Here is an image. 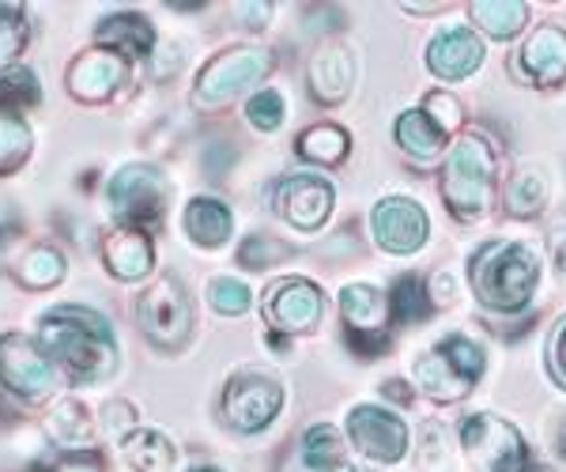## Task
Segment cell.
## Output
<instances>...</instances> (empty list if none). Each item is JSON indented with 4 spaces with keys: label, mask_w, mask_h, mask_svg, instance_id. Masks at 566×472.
<instances>
[{
    "label": "cell",
    "mask_w": 566,
    "mask_h": 472,
    "mask_svg": "<svg viewBox=\"0 0 566 472\" xmlns=\"http://www.w3.org/2000/svg\"><path fill=\"white\" fill-rule=\"evenodd\" d=\"M39 344L80 386L103 382L117 370L114 329L103 314L87 311V306H57L45 314L39 325Z\"/></svg>",
    "instance_id": "1"
},
{
    "label": "cell",
    "mask_w": 566,
    "mask_h": 472,
    "mask_svg": "<svg viewBox=\"0 0 566 472\" xmlns=\"http://www.w3.org/2000/svg\"><path fill=\"white\" fill-rule=\"evenodd\" d=\"M469 280L488 311L517 314L536 292L541 261L525 242H491L469 261Z\"/></svg>",
    "instance_id": "2"
},
{
    "label": "cell",
    "mask_w": 566,
    "mask_h": 472,
    "mask_svg": "<svg viewBox=\"0 0 566 472\" xmlns=\"http://www.w3.org/2000/svg\"><path fill=\"white\" fill-rule=\"evenodd\" d=\"M442 201L461 223H483L495 208V156L480 133L453 140L442 162Z\"/></svg>",
    "instance_id": "3"
},
{
    "label": "cell",
    "mask_w": 566,
    "mask_h": 472,
    "mask_svg": "<svg viewBox=\"0 0 566 472\" xmlns=\"http://www.w3.org/2000/svg\"><path fill=\"white\" fill-rule=\"evenodd\" d=\"M136 322H140V333L155 348H186L189 333H193V303H189V292L181 287V280L170 276V272L151 280L144 287V295L136 298Z\"/></svg>",
    "instance_id": "4"
},
{
    "label": "cell",
    "mask_w": 566,
    "mask_h": 472,
    "mask_svg": "<svg viewBox=\"0 0 566 472\" xmlns=\"http://www.w3.org/2000/svg\"><path fill=\"white\" fill-rule=\"evenodd\" d=\"M283 408V382L261 367L234 370L219 397V416L231 431L253 434L264 431Z\"/></svg>",
    "instance_id": "5"
},
{
    "label": "cell",
    "mask_w": 566,
    "mask_h": 472,
    "mask_svg": "<svg viewBox=\"0 0 566 472\" xmlns=\"http://www.w3.org/2000/svg\"><path fill=\"white\" fill-rule=\"evenodd\" d=\"M57 389L53 359L23 333H4L0 337V397L15 405H42Z\"/></svg>",
    "instance_id": "6"
},
{
    "label": "cell",
    "mask_w": 566,
    "mask_h": 472,
    "mask_svg": "<svg viewBox=\"0 0 566 472\" xmlns=\"http://www.w3.org/2000/svg\"><path fill=\"white\" fill-rule=\"evenodd\" d=\"M272 69V53L264 45H231V50L216 53L205 65V72L197 76L193 98L205 111L227 106L231 98H239L242 91H250L258 80L269 76Z\"/></svg>",
    "instance_id": "7"
},
{
    "label": "cell",
    "mask_w": 566,
    "mask_h": 472,
    "mask_svg": "<svg viewBox=\"0 0 566 472\" xmlns=\"http://www.w3.org/2000/svg\"><path fill=\"white\" fill-rule=\"evenodd\" d=\"M167 178L151 162H129L109 178V212L122 227H155L167 212Z\"/></svg>",
    "instance_id": "8"
},
{
    "label": "cell",
    "mask_w": 566,
    "mask_h": 472,
    "mask_svg": "<svg viewBox=\"0 0 566 472\" xmlns=\"http://www.w3.org/2000/svg\"><path fill=\"white\" fill-rule=\"evenodd\" d=\"M461 450L476 472H522L528 465V447L514 423L491 412H476L461 420Z\"/></svg>",
    "instance_id": "9"
},
{
    "label": "cell",
    "mask_w": 566,
    "mask_h": 472,
    "mask_svg": "<svg viewBox=\"0 0 566 472\" xmlns=\"http://www.w3.org/2000/svg\"><path fill=\"white\" fill-rule=\"evenodd\" d=\"M370 234L392 258H408V253H419L427 247L431 220H427L423 204L412 201V197H381L370 212Z\"/></svg>",
    "instance_id": "10"
},
{
    "label": "cell",
    "mask_w": 566,
    "mask_h": 472,
    "mask_svg": "<svg viewBox=\"0 0 566 472\" xmlns=\"http://www.w3.org/2000/svg\"><path fill=\"white\" fill-rule=\"evenodd\" d=\"M348 439L367 461L397 465L408 453V423L378 405H355L348 412Z\"/></svg>",
    "instance_id": "11"
},
{
    "label": "cell",
    "mask_w": 566,
    "mask_h": 472,
    "mask_svg": "<svg viewBox=\"0 0 566 472\" xmlns=\"http://www.w3.org/2000/svg\"><path fill=\"white\" fill-rule=\"evenodd\" d=\"M125 76H129V57H122V53L95 42L69 65L65 87L76 103H106V98L117 95Z\"/></svg>",
    "instance_id": "12"
},
{
    "label": "cell",
    "mask_w": 566,
    "mask_h": 472,
    "mask_svg": "<svg viewBox=\"0 0 566 472\" xmlns=\"http://www.w3.org/2000/svg\"><path fill=\"white\" fill-rule=\"evenodd\" d=\"M322 306L325 298L317 292V284H310L306 276H287L264 298V317H269V325L283 333V337H298V333L317 329Z\"/></svg>",
    "instance_id": "13"
},
{
    "label": "cell",
    "mask_w": 566,
    "mask_h": 472,
    "mask_svg": "<svg viewBox=\"0 0 566 472\" xmlns=\"http://www.w3.org/2000/svg\"><path fill=\"white\" fill-rule=\"evenodd\" d=\"M336 204L333 186L322 175H287L276 186V212L295 231H317L328 223Z\"/></svg>",
    "instance_id": "14"
},
{
    "label": "cell",
    "mask_w": 566,
    "mask_h": 472,
    "mask_svg": "<svg viewBox=\"0 0 566 472\" xmlns=\"http://www.w3.org/2000/svg\"><path fill=\"white\" fill-rule=\"evenodd\" d=\"M517 80L533 87H559L566 80V27L544 23L522 42L514 57Z\"/></svg>",
    "instance_id": "15"
},
{
    "label": "cell",
    "mask_w": 566,
    "mask_h": 472,
    "mask_svg": "<svg viewBox=\"0 0 566 472\" xmlns=\"http://www.w3.org/2000/svg\"><path fill=\"white\" fill-rule=\"evenodd\" d=\"M480 65H483V39L464 23L438 31L431 45H427V69L438 80H450V84L453 80H469Z\"/></svg>",
    "instance_id": "16"
},
{
    "label": "cell",
    "mask_w": 566,
    "mask_h": 472,
    "mask_svg": "<svg viewBox=\"0 0 566 472\" xmlns=\"http://www.w3.org/2000/svg\"><path fill=\"white\" fill-rule=\"evenodd\" d=\"M310 95L322 106H336L352 95L355 84V57L344 42H328L310 61Z\"/></svg>",
    "instance_id": "17"
},
{
    "label": "cell",
    "mask_w": 566,
    "mask_h": 472,
    "mask_svg": "<svg viewBox=\"0 0 566 472\" xmlns=\"http://www.w3.org/2000/svg\"><path fill=\"white\" fill-rule=\"evenodd\" d=\"M103 265L109 269V276L117 280H148L155 269V250L148 231L140 227H117L103 239Z\"/></svg>",
    "instance_id": "18"
},
{
    "label": "cell",
    "mask_w": 566,
    "mask_h": 472,
    "mask_svg": "<svg viewBox=\"0 0 566 472\" xmlns=\"http://www.w3.org/2000/svg\"><path fill=\"white\" fill-rule=\"evenodd\" d=\"M389 298L370 284H348L340 292V317L348 325V333L359 337H374V333H386V317H389Z\"/></svg>",
    "instance_id": "19"
},
{
    "label": "cell",
    "mask_w": 566,
    "mask_h": 472,
    "mask_svg": "<svg viewBox=\"0 0 566 472\" xmlns=\"http://www.w3.org/2000/svg\"><path fill=\"white\" fill-rule=\"evenodd\" d=\"M181 227H186L189 242H197L200 250H216L231 239L234 216H231V208L223 201H216V197H193V201L186 204V220H181Z\"/></svg>",
    "instance_id": "20"
},
{
    "label": "cell",
    "mask_w": 566,
    "mask_h": 472,
    "mask_svg": "<svg viewBox=\"0 0 566 472\" xmlns=\"http://www.w3.org/2000/svg\"><path fill=\"white\" fill-rule=\"evenodd\" d=\"M95 39L122 57H144L155 45V27L140 12H114L95 27Z\"/></svg>",
    "instance_id": "21"
},
{
    "label": "cell",
    "mask_w": 566,
    "mask_h": 472,
    "mask_svg": "<svg viewBox=\"0 0 566 472\" xmlns=\"http://www.w3.org/2000/svg\"><path fill=\"white\" fill-rule=\"evenodd\" d=\"M416 382L423 389L431 401L438 405H453V401H464V394H469L476 382H469V378L461 375L458 367H453L450 359L442 356L438 348L423 352V356L416 359Z\"/></svg>",
    "instance_id": "22"
},
{
    "label": "cell",
    "mask_w": 566,
    "mask_h": 472,
    "mask_svg": "<svg viewBox=\"0 0 566 472\" xmlns=\"http://www.w3.org/2000/svg\"><path fill=\"white\" fill-rule=\"evenodd\" d=\"M42 428L50 434V442L65 447V453L91 450V442H95V420L80 401H57L45 412Z\"/></svg>",
    "instance_id": "23"
},
{
    "label": "cell",
    "mask_w": 566,
    "mask_h": 472,
    "mask_svg": "<svg viewBox=\"0 0 566 472\" xmlns=\"http://www.w3.org/2000/svg\"><path fill=\"white\" fill-rule=\"evenodd\" d=\"M469 15L488 39H514L528 23V4L525 0H476L469 4Z\"/></svg>",
    "instance_id": "24"
},
{
    "label": "cell",
    "mask_w": 566,
    "mask_h": 472,
    "mask_svg": "<svg viewBox=\"0 0 566 472\" xmlns=\"http://www.w3.org/2000/svg\"><path fill=\"white\" fill-rule=\"evenodd\" d=\"M122 453L136 472H170L178 461L175 442L151 428H140V431H133L129 439H122Z\"/></svg>",
    "instance_id": "25"
},
{
    "label": "cell",
    "mask_w": 566,
    "mask_h": 472,
    "mask_svg": "<svg viewBox=\"0 0 566 472\" xmlns=\"http://www.w3.org/2000/svg\"><path fill=\"white\" fill-rule=\"evenodd\" d=\"M348 148H352V136L348 129L333 122H322V125H310V129L295 140V151L303 156L306 162H322V167H336V162L348 159Z\"/></svg>",
    "instance_id": "26"
},
{
    "label": "cell",
    "mask_w": 566,
    "mask_h": 472,
    "mask_svg": "<svg viewBox=\"0 0 566 472\" xmlns=\"http://www.w3.org/2000/svg\"><path fill=\"white\" fill-rule=\"evenodd\" d=\"M397 144L408 151L416 162H431L438 151H442V144H446V133L438 129V125L427 117L423 111H408V114H400L397 117Z\"/></svg>",
    "instance_id": "27"
},
{
    "label": "cell",
    "mask_w": 566,
    "mask_h": 472,
    "mask_svg": "<svg viewBox=\"0 0 566 472\" xmlns=\"http://www.w3.org/2000/svg\"><path fill=\"white\" fill-rule=\"evenodd\" d=\"M303 469L306 472H344L348 469V453H344V439L328 423H314L303 434Z\"/></svg>",
    "instance_id": "28"
},
{
    "label": "cell",
    "mask_w": 566,
    "mask_h": 472,
    "mask_svg": "<svg viewBox=\"0 0 566 472\" xmlns=\"http://www.w3.org/2000/svg\"><path fill=\"white\" fill-rule=\"evenodd\" d=\"M544 204H547V178L536 167L517 170L506 186V212L517 216V220H533Z\"/></svg>",
    "instance_id": "29"
},
{
    "label": "cell",
    "mask_w": 566,
    "mask_h": 472,
    "mask_svg": "<svg viewBox=\"0 0 566 472\" xmlns=\"http://www.w3.org/2000/svg\"><path fill=\"white\" fill-rule=\"evenodd\" d=\"M65 269H69V261H65V253H61V250L34 247V250H27L23 258H20V265H15V276H20L27 287H34V292H45V287L61 284Z\"/></svg>",
    "instance_id": "30"
},
{
    "label": "cell",
    "mask_w": 566,
    "mask_h": 472,
    "mask_svg": "<svg viewBox=\"0 0 566 472\" xmlns=\"http://www.w3.org/2000/svg\"><path fill=\"white\" fill-rule=\"evenodd\" d=\"M392 314H397L405 325L427 322V317L434 314V298H431V287H427L423 276H416V272L397 276V284H392Z\"/></svg>",
    "instance_id": "31"
},
{
    "label": "cell",
    "mask_w": 566,
    "mask_h": 472,
    "mask_svg": "<svg viewBox=\"0 0 566 472\" xmlns=\"http://www.w3.org/2000/svg\"><path fill=\"white\" fill-rule=\"evenodd\" d=\"M39 103H42V84L31 69L12 65L0 72V106H4L8 114L31 111V106H39Z\"/></svg>",
    "instance_id": "32"
},
{
    "label": "cell",
    "mask_w": 566,
    "mask_h": 472,
    "mask_svg": "<svg viewBox=\"0 0 566 472\" xmlns=\"http://www.w3.org/2000/svg\"><path fill=\"white\" fill-rule=\"evenodd\" d=\"M31 148H34L31 129L23 122H15V117L0 114V175L20 170L27 156H31Z\"/></svg>",
    "instance_id": "33"
},
{
    "label": "cell",
    "mask_w": 566,
    "mask_h": 472,
    "mask_svg": "<svg viewBox=\"0 0 566 472\" xmlns=\"http://www.w3.org/2000/svg\"><path fill=\"white\" fill-rule=\"evenodd\" d=\"M434 348L442 352V356L450 359L453 367L469 378V382H480V375L488 370V356H483V348L472 337H464V333H450V337H442Z\"/></svg>",
    "instance_id": "34"
},
{
    "label": "cell",
    "mask_w": 566,
    "mask_h": 472,
    "mask_svg": "<svg viewBox=\"0 0 566 472\" xmlns=\"http://www.w3.org/2000/svg\"><path fill=\"white\" fill-rule=\"evenodd\" d=\"M205 295H208V306H212L219 317H242L253 303L250 287L234 276H216Z\"/></svg>",
    "instance_id": "35"
},
{
    "label": "cell",
    "mask_w": 566,
    "mask_h": 472,
    "mask_svg": "<svg viewBox=\"0 0 566 472\" xmlns=\"http://www.w3.org/2000/svg\"><path fill=\"white\" fill-rule=\"evenodd\" d=\"M27 45V20L20 4H0V72L12 69V61L20 57Z\"/></svg>",
    "instance_id": "36"
},
{
    "label": "cell",
    "mask_w": 566,
    "mask_h": 472,
    "mask_svg": "<svg viewBox=\"0 0 566 472\" xmlns=\"http://www.w3.org/2000/svg\"><path fill=\"white\" fill-rule=\"evenodd\" d=\"M283 258H287V247H283L280 239H272V234H250V239L242 242V250H239V261L245 269H253V272H264V269L280 265Z\"/></svg>",
    "instance_id": "37"
},
{
    "label": "cell",
    "mask_w": 566,
    "mask_h": 472,
    "mask_svg": "<svg viewBox=\"0 0 566 472\" xmlns=\"http://www.w3.org/2000/svg\"><path fill=\"white\" fill-rule=\"evenodd\" d=\"M283 114H287V106H283L280 91H258V95H250V103H245V117H250V125L261 133L280 129Z\"/></svg>",
    "instance_id": "38"
},
{
    "label": "cell",
    "mask_w": 566,
    "mask_h": 472,
    "mask_svg": "<svg viewBox=\"0 0 566 472\" xmlns=\"http://www.w3.org/2000/svg\"><path fill=\"white\" fill-rule=\"evenodd\" d=\"M423 114L431 117L446 136L458 133L464 125V106L458 103V95H450V91H431V95L423 98Z\"/></svg>",
    "instance_id": "39"
},
{
    "label": "cell",
    "mask_w": 566,
    "mask_h": 472,
    "mask_svg": "<svg viewBox=\"0 0 566 472\" xmlns=\"http://www.w3.org/2000/svg\"><path fill=\"white\" fill-rule=\"evenodd\" d=\"M98 423H103L106 434H117V439H129L133 434V423H136V408L125 405V401H109L103 405L98 412Z\"/></svg>",
    "instance_id": "40"
},
{
    "label": "cell",
    "mask_w": 566,
    "mask_h": 472,
    "mask_svg": "<svg viewBox=\"0 0 566 472\" xmlns=\"http://www.w3.org/2000/svg\"><path fill=\"white\" fill-rule=\"evenodd\" d=\"M547 367H552L555 382L566 386V317L552 329V340H547Z\"/></svg>",
    "instance_id": "41"
},
{
    "label": "cell",
    "mask_w": 566,
    "mask_h": 472,
    "mask_svg": "<svg viewBox=\"0 0 566 472\" xmlns=\"http://www.w3.org/2000/svg\"><path fill=\"white\" fill-rule=\"evenodd\" d=\"M50 472H106V461L98 450H76V453H65Z\"/></svg>",
    "instance_id": "42"
},
{
    "label": "cell",
    "mask_w": 566,
    "mask_h": 472,
    "mask_svg": "<svg viewBox=\"0 0 566 472\" xmlns=\"http://www.w3.org/2000/svg\"><path fill=\"white\" fill-rule=\"evenodd\" d=\"M239 20L245 27H253V31H261L264 23H269V15H272V4H239Z\"/></svg>",
    "instance_id": "43"
},
{
    "label": "cell",
    "mask_w": 566,
    "mask_h": 472,
    "mask_svg": "<svg viewBox=\"0 0 566 472\" xmlns=\"http://www.w3.org/2000/svg\"><path fill=\"white\" fill-rule=\"evenodd\" d=\"M552 265L566 280V231H555L552 234Z\"/></svg>",
    "instance_id": "44"
},
{
    "label": "cell",
    "mask_w": 566,
    "mask_h": 472,
    "mask_svg": "<svg viewBox=\"0 0 566 472\" xmlns=\"http://www.w3.org/2000/svg\"><path fill=\"white\" fill-rule=\"evenodd\" d=\"M381 394L392 397V401H397V405H412V386L400 382V378H392V382L381 386Z\"/></svg>",
    "instance_id": "45"
},
{
    "label": "cell",
    "mask_w": 566,
    "mask_h": 472,
    "mask_svg": "<svg viewBox=\"0 0 566 472\" xmlns=\"http://www.w3.org/2000/svg\"><path fill=\"white\" fill-rule=\"evenodd\" d=\"M555 450H559V458L566 461V420L559 423V434H555Z\"/></svg>",
    "instance_id": "46"
},
{
    "label": "cell",
    "mask_w": 566,
    "mask_h": 472,
    "mask_svg": "<svg viewBox=\"0 0 566 472\" xmlns=\"http://www.w3.org/2000/svg\"><path fill=\"white\" fill-rule=\"evenodd\" d=\"M522 472H552V469H544V465H525Z\"/></svg>",
    "instance_id": "47"
},
{
    "label": "cell",
    "mask_w": 566,
    "mask_h": 472,
    "mask_svg": "<svg viewBox=\"0 0 566 472\" xmlns=\"http://www.w3.org/2000/svg\"><path fill=\"white\" fill-rule=\"evenodd\" d=\"M193 472H223V469H212V465H200V469H193Z\"/></svg>",
    "instance_id": "48"
},
{
    "label": "cell",
    "mask_w": 566,
    "mask_h": 472,
    "mask_svg": "<svg viewBox=\"0 0 566 472\" xmlns=\"http://www.w3.org/2000/svg\"><path fill=\"white\" fill-rule=\"evenodd\" d=\"M344 472H374V469H359V465H348V469H344Z\"/></svg>",
    "instance_id": "49"
}]
</instances>
